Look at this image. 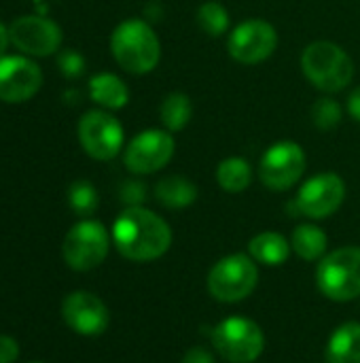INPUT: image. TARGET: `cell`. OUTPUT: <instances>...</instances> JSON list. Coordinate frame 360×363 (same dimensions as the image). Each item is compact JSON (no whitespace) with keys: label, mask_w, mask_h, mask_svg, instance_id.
Instances as JSON below:
<instances>
[{"label":"cell","mask_w":360,"mask_h":363,"mask_svg":"<svg viewBox=\"0 0 360 363\" xmlns=\"http://www.w3.org/2000/svg\"><path fill=\"white\" fill-rule=\"evenodd\" d=\"M155 198L166 208L180 211V208L191 206L197 200V187L193 181H189L180 174H172V177H166L157 183Z\"/></svg>","instance_id":"18"},{"label":"cell","mask_w":360,"mask_h":363,"mask_svg":"<svg viewBox=\"0 0 360 363\" xmlns=\"http://www.w3.org/2000/svg\"><path fill=\"white\" fill-rule=\"evenodd\" d=\"M212 347L229 363L257 362L265 349L263 330L246 317H229L210 332Z\"/></svg>","instance_id":"6"},{"label":"cell","mask_w":360,"mask_h":363,"mask_svg":"<svg viewBox=\"0 0 360 363\" xmlns=\"http://www.w3.org/2000/svg\"><path fill=\"white\" fill-rule=\"evenodd\" d=\"M182 363H214V357L210 351H206L204 347H193L187 351V355L182 357Z\"/></svg>","instance_id":"29"},{"label":"cell","mask_w":360,"mask_h":363,"mask_svg":"<svg viewBox=\"0 0 360 363\" xmlns=\"http://www.w3.org/2000/svg\"><path fill=\"white\" fill-rule=\"evenodd\" d=\"M327 234L314 225V223H301L295 228L293 236H291V247L293 251L306 259V262H316V259H323L325 253H327Z\"/></svg>","instance_id":"20"},{"label":"cell","mask_w":360,"mask_h":363,"mask_svg":"<svg viewBox=\"0 0 360 363\" xmlns=\"http://www.w3.org/2000/svg\"><path fill=\"white\" fill-rule=\"evenodd\" d=\"M57 66H59V72L64 77L76 79L85 72V57L74 49H66L57 55Z\"/></svg>","instance_id":"26"},{"label":"cell","mask_w":360,"mask_h":363,"mask_svg":"<svg viewBox=\"0 0 360 363\" xmlns=\"http://www.w3.org/2000/svg\"><path fill=\"white\" fill-rule=\"evenodd\" d=\"M110 249V236L108 230L93 219H85L74 223L62 245V255L64 262L76 270V272H87L98 268Z\"/></svg>","instance_id":"7"},{"label":"cell","mask_w":360,"mask_h":363,"mask_svg":"<svg viewBox=\"0 0 360 363\" xmlns=\"http://www.w3.org/2000/svg\"><path fill=\"white\" fill-rule=\"evenodd\" d=\"M121 200L127 206H142V202L146 200V187L140 181H127L121 185Z\"/></svg>","instance_id":"27"},{"label":"cell","mask_w":360,"mask_h":363,"mask_svg":"<svg viewBox=\"0 0 360 363\" xmlns=\"http://www.w3.org/2000/svg\"><path fill=\"white\" fill-rule=\"evenodd\" d=\"M291 242L278 232H261L248 242V253L263 266H282L291 255Z\"/></svg>","instance_id":"17"},{"label":"cell","mask_w":360,"mask_h":363,"mask_svg":"<svg viewBox=\"0 0 360 363\" xmlns=\"http://www.w3.org/2000/svg\"><path fill=\"white\" fill-rule=\"evenodd\" d=\"M306 153L293 140H282L269 147L259 164V179L267 189L286 191L306 172Z\"/></svg>","instance_id":"8"},{"label":"cell","mask_w":360,"mask_h":363,"mask_svg":"<svg viewBox=\"0 0 360 363\" xmlns=\"http://www.w3.org/2000/svg\"><path fill=\"white\" fill-rule=\"evenodd\" d=\"M42 85V72L36 62L23 55L0 57V100L19 104L30 100Z\"/></svg>","instance_id":"15"},{"label":"cell","mask_w":360,"mask_h":363,"mask_svg":"<svg viewBox=\"0 0 360 363\" xmlns=\"http://www.w3.org/2000/svg\"><path fill=\"white\" fill-rule=\"evenodd\" d=\"M301 68L306 79L320 91L335 94L346 89L354 77V64L350 55L335 43L316 40L303 49Z\"/></svg>","instance_id":"3"},{"label":"cell","mask_w":360,"mask_h":363,"mask_svg":"<svg viewBox=\"0 0 360 363\" xmlns=\"http://www.w3.org/2000/svg\"><path fill=\"white\" fill-rule=\"evenodd\" d=\"M32 363H40V362H32Z\"/></svg>","instance_id":"32"},{"label":"cell","mask_w":360,"mask_h":363,"mask_svg":"<svg viewBox=\"0 0 360 363\" xmlns=\"http://www.w3.org/2000/svg\"><path fill=\"white\" fill-rule=\"evenodd\" d=\"M346 198V183L335 172H323L312 179H308L297 198L295 208L297 215H306L310 219H325L337 213V208L344 204Z\"/></svg>","instance_id":"10"},{"label":"cell","mask_w":360,"mask_h":363,"mask_svg":"<svg viewBox=\"0 0 360 363\" xmlns=\"http://www.w3.org/2000/svg\"><path fill=\"white\" fill-rule=\"evenodd\" d=\"M8 43H11V34H8V28L0 21V55L6 51V47H8Z\"/></svg>","instance_id":"31"},{"label":"cell","mask_w":360,"mask_h":363,"mask_svg":"<svg viewBox=\"0 0 360 363\" xmlns=\"http://www.w3.org/2000/svg\"><path fill=\"white\" fill-rule=\"evenodd\" d=\"M278 47V32L265 19H246L229 34V55L240 64H259Z\"/></svg>","instance_id":"11"},{"label":"cell","mask_w":360,"mask_h":363,"mask_svg":"<svg viewBox=\"0 0 360 363\" xmlns=\"http://www.w3.org/2000/svg\"><path fill=\"white\" fill-rule=\"evenodd\" d=\"M174 138L166 130H144L125 149L123 162L134 174H151L168 166L174 155Z\"/></svg>","instance_id":"12"},{"label":"cell","mask_w":360,"mask_h":363,"mask_svg":"<svg viewBox=\"0 0 360 363\" xmlns=\"http://www.w3.org/2000/svg\"><path fill=\"white\" fill-rule=\"evenodd\" d=\"M159 115H161L163 125H166L170 132L182 130V128L191 121V115H193V106H191L189 96H185V94H180V91L168 94V96L163 98V102H161Z\"/></svg>","instance_id":"22"},{"label":"cell","mask_w":360,"mask_h":363,"mask_svg":"<svg viewBox=\"0 0 360 363\" xmlns=\"http://www.w3.org/2000/svg\"><path fill=\"white\" fill-rule=\"evenodd\" d=\"M89 96L93 102H98L100 106L110 108V111L123 108L129 100L127 85L117 74H110V72L95 74L89 81Z\"/></svg>","instance_id":"19"},{"label":"cell","mask_w":360,"mask_h":363,"mask_svg":"<svg viewBox=\"0 0 360 363\" xmlns=\"http://www.w3.org/2000/svg\"><path fill=\"white\" fill-rule=\"evenodd\" d=\"M66 325L79 336H100L108 330L110 313L106 304L89 291H72L62 302Z\"/></svg>","instance_id":"14"},{"label":"cell","mask_w":360,"mask_h":363,"mask_svg":"<svg viewBox=\"0 0 360 363\" xmlns=\"http://www.w3.org/2000/svg\"><path fill=\"white\" fill-rule=\"evenodd\" d=\"M68 202H70V208L81 215V217H87L91 215L95 208H98V191L95 187L89 183V181H74L68 189Z\"/></svg>","instance_id":"24"},{"label":"cell","mask_w":360,"mask_h":363,"mask_svg":"<svg viewBox=\"0 0 360 363\" xmlns=\"http://www.w3.org/2000/svg\"><path fill=\"white\" fill-rule=\"evenodd\" d=\"M312 121L318 130H333L342 121V106L333 98H320L312 106Z\"/></svg>","instance_id":"25"},{"label":"cell","mask_w":360,"mask_h":363,"mask_svg":"<svg viewBox=\"0 0 360 363\" xmlns=\"http://www.w3.org/2000/svg\"><path fill=\"white\" fill-rule=\"evenodd\" d=\"M8 34H11V43L19 51L36 57L53 55L62 45V28L55 21L38 15L17 17L8 26Z\"/></svg>","instance_id":"13"},{"label":"cell","mask_w":360,"mask_h":363,"mask_svg":"<svg viewBox=\"0 0 360 363\" xmlns=\"http://www.w3.org/2000/svg\"><path fill=\"white\" fill-rule=\"evenodd\" d=\"M327 363H360V323L339 325L325 349Z\"/></svg>","instance_id":"16"},{"label":"cell","mask_w":360,"mask_h":363,"mask_svg":"<svg viewBox=\"0 0 360 363\" xmlns=\"http://www.w3.org/2000/svg\"><path fill=\"white\" fill-rule=\"evenodd\" d=\"M348 111H350V115L360 121V87H356L352 94H350V98H348Z\"/></svg>","instance_id":"30"},{"label":"cell","mask_w":360,"mask_h":363,"mask_svg":"<svg viewBox=\"0 0 360 363\" xmlns=\"http://www.w3.org/2000/svg\"><path fill=\"white\" fill-rule=\"evenodd\" d=\"M197 26L202 28V32H206L208 36L216 38L221 34L227 32L229 28V13L227 9L216 2V0H208L197 9Z\"/></svg>","instance_id":"23"},{"label":"cell","mask_w":360,"mask_h":363,"mask_svg":"<svg viewBox=\"0 0 360 363\" xmlns=\"http://www.w3.org/2000/svg\"><path fill=\"white\" fill-rule=\"evenodd\" d=\"M208 291L214 300L233 304L246 300L259 285V268L250 255L233 253L219 259L208 272Z\"/></svg>","instance_id":"5"},{"label":"cell","mask_w":360,"mask_h":363,"mask_svg":"<svg viewBox=\"0 0 360 363\" xmlns=\"http://www.w3.org/2000/svg\"><path fill=\"white\" fill-rule=\"evenodd\" d=\"M216 183L227 194H240L252 183V168L242 157H227L216 168Z\"/></svg>","instance_id":"21"},{"label":"cell","mask_w":360,"mask_h":363,"mask_svg":"<svg viewBox=\"0 0 360 363\" xmlns=\"http://www.w3.org/2000/svg\"><path fill=\"white\" fill-rule=\"evenodd\" d=\"M19 357V345L11 336H0V363H15Z\"/></svg>","instance_id":"28"},{"label":"cell","mask_w":360,"mask_h":363,"mask_svg":"<svg viewBox=\"0 0 360 363\" xmlns=\"http://www.w3.org/2000/svg\"><path fill=\"white\" fill-rule=\"evenodd\" d=\"M112 242L129 262H155L172 247V230L153 211L127 206L112 225Z\"/></svg>","instance_id":"1"},{"label":"cell","mask_w":360,"mask_h":363,"mask_svg":"<svg viewBox=\"0 0 360 363\" xmlns=\"http://www.w3.org/2000/svg\"><path fill=\"white\" fill-rule=\"evenodd\" d=\"M320 294L333 302H350L360 296V249L342 247L327 253L316 270Z\"/></svg>","instance_id":"4"},{"label":"cell","mask_w":360,"mask_h":363,"mask_svg":"<svg viewBox=\"0 0 360 363\" xmlns=\"http://www.w3.org/2000/svg\"><path fill=\"white\" fill-rule=\"evenodd\" d=\"M79 140L89 157L108 162L117 157L123 147V128L110 113L89 111L79 121Z\"/></svg>","instance_id":"9"},{"label":"cell","mask_w":360,"mask_h":363,"mask_svg":"<svg viewBox=\"0 0 360 363\" xmlns=\"http://www.w3.org/2000/svg\"><path fill=\"white\" fill-rule=\"evenodd\" d=\"M110 51L123 70L132 74H146L157 66L161 45L146 21L127 19L115 28L110 36Z\"/></svg>","instance_id":"2"}]
</instances>
